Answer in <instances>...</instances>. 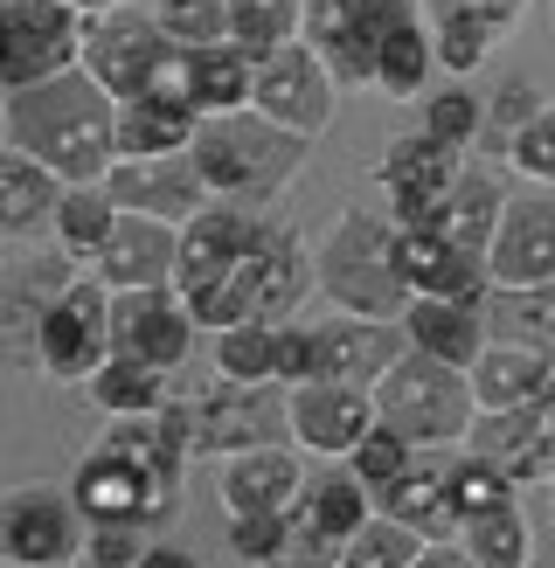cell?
Segmentation results:
<instances>
[{
    "label": "cell",
    "instance_id": "obj_15",
    "mask_svg": "<svg viewBox=\"0 0 555 568\" xmlns=\"http://www.w3.org/2000/svg\"><path fill=\"white\" fill-rule=\"evenodd\" d=\"M465 450L486 458L500 478H514V486H542V478H548V450H555V382L535 395V403H521V409L472 416Z\"/></svg>",
    "mask_w": 555,
    "mask_h": 568
},
{
    "label": "cell",
    "instance_id": "obj_34",
    "mask_svg": "<svg viewBox=\"0 0 555 568\" xmlns=\"http://www.w3.org/2000/svg\"><path fill=\"white\" fill-rule=\"evenodd\" d=\"M452 541L480 568H535V527H527V514H521L514 499L493 506V514H465L452 527Z\"/></svg>",
    "mask_w": 555,
    "mask_h": 568
},
{
    "label": "cell",
    "instance_id": "obj_18",
    "mask_svg": "<svg viewBox=\"0 0 555 568\" xmlns=\"http://www.w3.org/2000/svg\"><path fill=\"white\" fill-rule=\"evenodd\" d=\"M194 423H202V458L278 444V430H285V388L278 382H215L194 403Z\"/></svg>",
    "mask_w": 555,
    "mask_h": 568
},
{
    "label": "cell",
    "instance_id": "obj_12",
    "mask_svg": "<svg viewBox=\"0 0 555 568\" xmlns=\"http://www.w3.org/2000/svg\"><path fill=\"white\" fill-rule=\"evenodd\" d=\"M194 312L174 284H153V292H111V354H125L153 375H174L194 354Z\"/></svg>",
    "mask_w": 555,
    "mask_h": 568
},
{
    "label": "cell",
    "instance_id": "obj_11",
    "mask_svg": "<svg viewBox=\"0 0 555 568\" xmlns=\"http://www.w3.org/2000/svg\"><path fill=\"white\" fill-rule=\"evenodd\" d=\"M91 520L77 514L70 486H21L0 493V561H28V568H70L83 555Z\"/></svg>",
    "mask_w": 555,
    "mask_h": 568
},
{
    "label": "cell",
    "instance_id": "obj_52",
    "mask_svg": "<svg viewBox=\"0 0 555 568\" xmlns=\"http://www.w3.org/2000/svg\"><path fill=\"white\" fill-rule=\"evenodd\" d=\"M458 8H465V14H480L493 36H507V28L527 14V0H458Z\"/></svg>",
    "mask_w": 555,
    "mask_h": 568
},
{
    "label": "cell",
    "instance_id": "obj_32",
    "mask_svg": "<svg viewBox=\"0 0 555 568\" xmlns=\"http://www.w3.org/2000/svg\"><path fill=\"white\" fill-rule=\"evenodd\" d=\"M194 111L181 104V98H160V91H147V98H132V104H119V132H111V146H119V160H153V153H188V139H194Z\"/></svg>",
    "mask_w": 555,
    "mask_h": 568
},
{
    "label": "cell",
    "instance_id": "obj_35",
    "mask_svg": "<svg viewBox=\"0 0 555 568\" xmlns=\"http://www.w3.org/2000/svg\"><path fill=\"white\" fill-rule=\"evenodd\" d=\"M424 28H431V55L444 63V77H472L486 63V49L500 42L480 14L458 8V0H424Z\"/></svg>",
    "mask_w": 555,
    "mask_h": 568
},
{
    "label": "cell",
    "instance_id": "obj_53",
    "mask_svg": "<svg viewBox=\"0 0 555 568\" xmlns=\"http://www.w3.org/2000/svg\"><path fill=\"white\" fill-rule=\"evenodd\" d=\"M410 568H480V561H472L458 541H424V555H416Z\"/></svg>",
    "mask_w": 555,
    "mask_h": 568
},
{
    "label": "cell",
    "instance_id": "obj_1",
    "mask_svg": "<svg viewBox=\"0 0 555 568\" xmlns=\"http://www.w3.org/2000/svg\"><path fill=\"white\" fill-rule=\"evenodd\" d=\"M181 471H188V458L167 444L153 416H111L104 437L70 471V499L91 527L125 520V527L160 534L181 514Z\"/></svg>",
    "mask_w": 555,
    "mask_h": 568
},
{
    "label": "cell",
    "instance_id": "obj_22",
    "mask_svg": "<svg viewBox=\"0 0 555 568\" xmlns=\"http://www.w3.org/2000/svg\"><path fill=\"white\" fill-rule=\"evenodd\" d=\"M305 493V471L285 444H258V450H230L215 478V499L222 514L243 520V514H271V520H292V506Z\"/></svg>",
    "mask_w": 555,
    "mask_h": 568
},
{
    "label": "cell",
    "instance_id": "obj_39",
    "mask_svg": "<svg viewBox=\"0 0 555 568\" xmlns=\"http://www.w3.org/2000/svg\"><path fill=\"white\" fill-rule=\"evenodd\" d=\"M111 194L104 187H63V209H56V250L70 264H98V250L111 236Z\"/></svg>",
    "mask_w": 555,
    "mask_h": 568
},
{
    "label": "cell",
    "instance_id": "obj_54",
    "mask_svg": "<svg viewBox=\"0 0 555 568\" xmlns=\"http://www.w3.org/2000/svg\"><path fill=\"white\" fill-rule=\"evenodd\" d=\"M139 568H202V561H194L188 548H174V541H153L147 555H139Z\"/></svg>",
    "mask_w": 555,
    "mask_h": 568
},
{
    "label": "cell",
    "instance_id": "obj_49",
    "mask_svg": "<svg viewBox=\"0 0 555 568\" xmlns=\"http://www.w3.org/2000/svg\"><path fill=\"white\" fill-rule=\"evenodd\" d=\"M147 548H153V534L147 527H125V520L83 534V561H91V568H139V555H147Z\"/></svg>",
    "mask_w": 555,
    "mask_h": 568
},
{
    "label": "cell",
    "instance_id": "obj_5",
    "mask_svg": "<svg viewBox=\"0 0 555 568\" xmlns=\"http://www.w3.org/2000/svg\"><path fill=\"white\" fill-rule=\"evenodd\" d=\"M188 160L202 174L209 202H264L305 166V139L264 125L258 111H230V119H202L188 139Z\"/></svg>",
    "mask_w": 555,
    "mask_h": 568
},
{
    "label": "cell",
    "instance_id": "obj_14",
    "mask_svg": "<svg viewBox=\"0 0 555 568\" xmlns=\"http://www.w3.org/2000/svg\"><path fill=\"white\" fill-rule=\"evenodd\" d=\"M403 14H416L410 0H347V8H305V36L320 49V63L333 83H375V49Z\"/></svg>",
    "mask_w": 555,
    "mask_h": 568
},
{
    "label": "cell",
    "instance_id": "obj_21",
    "mask_svg": "<svg viewBox=\"0 0 555 568\" xmlns=\"http://www.w3.org/2000/svg\"><path fill=\"white\" fill-rule=\"evenodd\" d=\"M250 83H258V63L222 42V49H174V63L160 70V98H181L194 119H230V111H250Z\"/></svg>",
    "mask_w": 555,
    "mask_h": 568
},
{
    "label": "cell",
    "instance_id": "obj_33",
    "mask_svg": "<svg viewBox=\"0 0 555 568\" xmlns=\"http://www.w3.org/2000/svg\"><path fill=\"white\" fill-rule=\"evenodd\" d=\"M500 209H507V194H500L493 174H465L452 181V194H444V215H437V236L465 250V257H480L486 264V250H493V230H500Z\"/></svg>",
    "mask_w": 555,
    "mask_h": 568
},
{
    "label": "cell",
    "instance_id": "obj_45",
    "mask_svg": "<svg viewBox=\"0 0 555 568\" xmlns=\"http://www.w3.org/2000/svg\"><path fill=\"white\" fill-rule=\"evenodd\" d=\"M514 499V478H500L486 458H472V450H465V458L452 465V514L465 520V514H493V506H507Z\"/></svg>",
    "mask_w": 555,
    "mask_h": 568
},
{
    "label": "cell",
    "instance_id": "obj_23",
    "mask_svg": "<svg viewBox=\"0 0 555 568\" xmlns=\"http://www.w3.org/2000/svg\"><path fill=\"white\" fill-rule=\"evenodd\" d=\"M250 230H258V215L236 209V202H209L202 215H188L181 222V257H174V292L194 298V292H209V284H222L243 264Z\"/></svg>",
    "mask_w": 555,
    "mask_h": 568
},
{
    "label": "cell",
    "instance_id": "obj_7",
    "mask_svg": "<svg viewBox=\"0 0 555 568\" xmlns=\"http://www.w3.org/2000/svg\"><path fill=\"white\" fill-rule=\"evenodd\" d=\"M174 63V42L153 28V14L139 8H98L83 14V49H77V70L98 83L111 104H132L160 91V70Z\"/></svg>",
    "mask_w": 555,
    "mask_h": 568
},
{
    "label": "cell",
    "instance_id": "obj_47",
    "mask_svg": "<svg viewBox=\"0 0 555 568\" xmlns=\"http://www.w3.org/2000/svg\"><path fill=\"white\" fill-rule=\"evenodd\" d=\"M507 166H514L521 181H535V187H555V111L527 119V125L507 139Z\"/></svg>",
    "mask_w": 555,
    "mask_h": 568
},
{
    "label": "cell",
    "instance_id": "obj_17",
    "mask_svg": "<svg viewBox=\"0 0 555 568\" xmlns=\"http://www.w3.org/2000/svg\"><path fill=\"white\" fill-rule=\"evenodd\" d=\"M285 430L299 450L347 465V450L375 430V403L369 388H347V382H299L285 388Z\"/></svg>",
    "mask_w": 555,
    "mask_h": 568
},
{
    "label": "cell",
    "instance_id": "obj_60",
    "mask_svg": "<svg viewBox=\"0 0 555 568\" xmlns=\"http://www.w3.org/2000/svg\"><path fill=\"white\" fill-rule=\"evenodd\" d=\"M0 568H28V561H0Z\"/></svg>",
    "mask_w": 555,
    "mask_h": 568
},
{
    "label": "cell",
    "instance_id": "obj_27",
    "mask_svg": "<svg viewBox=\"0 0 555 568\" xmlns=\"http://www.w3.org/2000/svg\"><path fill=\"white\" fill-rule=\"evenodd\" d=\"M472 382V403H480V416H500V409H521L535 403V395L555 382V361L542 347H527V339H507V333H486L480 361L465 367Z\"/></svg>",
    "mask_w": 555,
    "mask_h": 568
},
{
    "label": "cell",
    "instance_id": "obj_29",
    "mask_svg": "<svg viewBox=\"0 0 555 568\" xmlns=\"http://www.w3.org/2000/svg\"><path fill=\"white\" fill-rule=\"evenodd\" d=\"M375 514L416 527L424 541H444V534L458 527V514H452V465H431L424 450H416V458L403 465V478H389V486L375 493Z\"/></svg>",
    "mask_w": 555,
    "mask_h": 568
},
{
    "label": "cell",
    "instance_id": "obj_28",
    "mask_svg": "<svg viewBox=\"0 0 555 568\" xmlns=\"http://www.w3.org/2000/svg\"><path fill=\"white\" fill-rule=\"evenodd\" d=\"M56 209H63V181L49 166H36L28 153L0 146V243L56 236Z\"/></svg>",
    "mask_w": 555,
    "mask_h": 568
},
{
    "label": "cell",
    "instance_id": "obj_26",
    "mask_svg": "<svg viewBox=\"0 0 555 568\" xmlns=\"http://www.w3.org/2000/svg\"><path fill=\"white\" fill-rule=\"evenodd\" d=\"M396 264H403L410 298H444V305H486L493 298L486 264L452 250L437 230H396Z\"/></svg>",
    "mask_w": 555,
    "mask_h": 568
},
{
    "label": "cell",
    "instance_id": "obj_38",
    "mask_svg": "<svg viewBox=\"0 0 555 568\" xmlns=\"http://www.w3.org/2000/svg\"><path fill=\"white\" fill-rule=\"evenodd\" d=\"M431 70H437V55H431V28L416 21V14H403L396 28L382 36V49H375V83L389 98H416L431 83Z\"/></svg>",
    "mask_w": 555,
    "mask_h": 568
},
{
    "label": "cell",
    "instance_id": "obj_20",
    "mask_svg": "<svg viewBox=\"0 0 555 568\" xmlns=\"http://www.w3.org/2000/svg\"><path fill=\"white\" fill-rule=\"evenodd\" d=\"M174 257H181V230H174V222L119 209L91 277L104 284V292H153V284H174Z\"/></svg>",
    "mask_w": 555,
    "mask_h": 568
},
{
    "label": "cell",
    "instance_id": "obj_44",
    "mask_svg": "<svg viewBox=\"0 0 555 568\" xmlns=\"http://www.w3.org/2000/svg\"><path fill=\"white\" fill-rule=\"evenodd\" d=\"M424 132L465 153L472 139L486 132V104L472 98V91H431V98H424Z\"/></svg>",
    "mask_w": 555,
    "mask_h": 568
},
{
    "label": "cell",
    "instance_id": "obj_3",
    "mask_svg": "<svg viewBox=\"0 0 555 568\" xmlns=\"http://www.w3.org/2000/svg\"><path fill=\"white\" fill-rule=\"evenodd\" d=\"M305 292H313V250H305V236L285 230V222L258 215L243 264L222 284H209V292H194L188 312H194L202 333H230V326H250V320H258V326H285L292 312L305 305Z\"/></svg>",
    "mask_w": 555,
    "mask_h": 568
},
{
    "label": "cell",
    "instance_id": "obj_30",
    "mask_svg": "<svg viewBox=\"0 0 555 568\" xmlns=\"http://www.w3.org/2000/svg\"><path fill=\"white\" fill-rule=\"evenodd\" d=\"M403 339L416 354H431L444 367H472L486 347V305H444V298H410Z\"/></svg>",
    "mask_w": 555,
    "mask_h": 568
},
{
    "label": "cell",
    "instance_id": "obj_41",
    "mask_svg": "<svg viewBox=\"0 0 555 568\" xmlns=\"http://www.w3.org/2000/svg\"><path fill=\"white\" fill-rule=\"evenodd\" d=\"M215 382H278V326H230L215 333Z\"/></svg>",
    "mask_w": 555,
    "mask_h": 568
},
{
    "label": "cell",
    "instance_id": "obj_37",
    "mask_svg": "<svg viewBox=\"0 0 555 568\" xmlns=\"http://www.w3.org/2000/svg\"><path fill=\"white\" fill-rule=\"evenodd\" d=\"M83 395H91L104 416H160L167 375H153V367H139V361H125V354H104V367L83 382Z\"/></svg>",
    "mask_w": 555,
    "mask_h": 568
},
{
    "label": "cell",
    "instance_id": "obj_58",
    "mask_svg": "<svg viewBox=\"0 0 555 568\" xmlns=\"http://www.w3.org/2000/svg\"><path fill=\"white\" fill-rule=\"evenodd\" d=\"M0 125H8V91H0Z\"/></svg>",
    "mask_w": 555,
    "mask_h": 568
},
{
    "label": "cell",
    "instance_id": "obj_55",
    "mask_svg": "<svg viewBox=\"0 0 555 568\" xmlns=\"http://www.w3.org/2000/svg\"><path fill=\"white\" fill-rule=\"evenodd\" d=\"M63 8H77V14H98V8H104V0H63Z\"/></svg>",
    "mask_w": 555,
    "mask_h": 568
},
{
    "label": "cell",
    "instance_id": "obj_2",
    "mask_svg": "<svg viewBox=\"0 0 555 568\" xmlns=\"http://www.w3.org/2000/svg\"><path fill=\"white\" fill-rule=\"evenodd\" d=\"M8 146L28 153L36 166H49L63 187H98L111 174V132H119V104L83 70H63L49 83H28V91H8Z\"/></svg>",
    "mask_w": 555,
    "mask_h": 568
},
{
    "label": "cell",
    "instance_id": "obj_10",
    "mask_svg": "<svg viewBox=\"0 0 555 568\" xmlns=\"http://www.w3.org/2000/svg\"><path fill=\"white\" fill-rule=\"evenodd\" d=\"M104 354H111V292L98 277H70L36 326V361L56 382H91Z\"/></svg>",
    "mask_w": 555,
    "mask_h": 568
},
{
    "label": "cell",
    "instance_id": "obj_25",
    "mask_svg": "<svg viewBox=\"0 0 555 568\" xmlns=\"http://www.w3.org/2000/svg\"><path fill=\"white\" fill-rule=\"evenodd\" d=\"M375 520V493L361 486L354 471H333V478H305V493L292 506V541L313 548V555H341L361 527Z\"/></svg>",
    "mask_w": 555,
    "mask_h": 568
},
{
    "label": "cell",
    "instance_id": "obj_19",
    "mask_svg": "<svg viewBox=\"0 0 555 568\" xmlns=\"http://www.w3.org/2000/svg\"><path fill=\"white\" fill-rule=\"evenodd\" d=\"M486 284L493 292H535V284H555V202H514L507 194L493 250H486Z\"/></svg>",
    "mask_w": 555,
    "mask_h": 568
},
{
    "label": "cell",
    "instance_id": "obj_9",
    "mask_svg": "<svg viewBox=\"0 0 555 568\" xmlns=\"http://www.w3.org/2000/svg\"><path fill=\"white\" fill-rule=\"evenodd\" d=\"M333 98H341V83L326 77V63H320L313 42L271 49L264 63H258V83H250V111H258L264 125L305 139V146L333 125Z\"/></svg>",
    "mask_w": 555,
    "mask_h": 568
},
{
    "label": "cell",
    "instance_id": "obj_13",
    "mask_svg": "<svg viewBox=\"0 0 555 568\" xmlns=\"http://www.w3.org/2000/svg\"><path fill=\"white\" fill-rule=\"evenodd\" d=\"M375 174L389 187V222L396 230H437L444 194H452V181L465 166H458V146H444L431 132H410V139H389Z\"/></svg>",
    "mask_w": 555,
    "mask_h": 568
},
{
    "label": "cell",
    "instance_id": "obj_8",
    "mask_svg": "<svg viewBox=\"0 0 555 568\" xmlns=\"http://www.w3.org/2000/svg\"><path fill=\"white\" fill-rule=\"evenodd\" d=\"M83 14L63 0H0V91H28L77 70Z\"/></svg>",
    "mask_w": 555,
    "mask_h": 568
},
{
    "label": "cell",
    "instance_id": "obj_57",
    "mask_svg": "<svg viewBox=\"0 0 555 568\" xmlns=\"http://www.w3.org/2000/svg\"><path fill=\"white\" fill-rule=\"evenodd\" d=\"M542 486H555V450H548V478H542Z\"/></svg>",
    "mask_w": 555,
    "mask_h": 568
},
{
    "label": "cell",
    "instance_id": "obj_42",
    "mask_svg": "<svg viewBox=\"0 0 555 568\" xmlns=\"http://www.w3.org/2000/svg\"><path fill=\"white\" fill-rule=\"evenodd\" d=\"M416 555H424V534L403 527V520H389V514H375L341 555H333V568H410Z\"/></svg>",
    "mask_w": 555,
    "mask_h": 568
},
{
    "label": "cell",
    "instance_id": "obj_48",
    "mask_svg": "<svg viewBox=\"0 0 555 568\" xmlns=\"http://www.w3.org/2000/svg\"><path fill=\"white\" fill-rule=\"evenodd\" d=\"M285 548H292V520H271V514H243V520H230V555H236V561L271 568Z\"/></svg>",
    "mask_w": 555,
    "mask_h": 568
},
{
    "label": "cell",
    "instance_id": "obj_16",
    "mask_svg": "<svg viewBox=\"0 0 555 568\" xmlns=\"http://www.w3.org/2000/svg\"><path fill=\"white\" fill-rule=\"evenodd\" d=\"M111 194V209L125 215H153V222H181L209 209V187L194 174L188 153H153V160H111V174L98 181Z\"/></svg>",
    "mask_w": 555,
    "mask_h": 568
},
{
    "label": "cell",
    "instance_id": "obj_51",
    "mask_svg": "<svg viewBox=\"0 0 555 568\" xmlns=\"http://www.w3.org/2000/svg\"><path fill=\"white\" fill-rule=\"evenodd\" d=\"M527 119H542V104H535V83H507L493 104H486V132L480 139H493V146H507V139L527 125Z\"/></svg>",
    "mask_w": 555,
    "mask_h": 568
},
{
    "label": "cell",
    "instance_id": "obj_6",
    "mask_svg": "<svg viewBox=\"0 0 555 568\" xmlns=\"http://www.w3.org/2000/svg\"><path fill=\"white\" fill-rule=\"evenodd\" d=\"M369 403H375V423H382V430H396L410 450L465 444L472 416H480L465 367H444V361L416 354V347H403L396 361H389V375L369 388Z\"/></svg>",
    "mask_w": 555,
    "mask_h": 568
},
{
    "label": "cell",
    "instance_id": "obj_36",
    "mask_svg": "<svg viewBox=\"0 0 555 568\" xmlns=\"http://www.w3.org/2000/svg\"><path fill=\"white\" fill-rule=\"evenodd\" d=\"M222 8H230V42L250 63L305 36V0H222Z\"/></svg>",
    "mask_w": 555,
    "mask_h": 568
},
{
    "label": "cell",
    "instance_id": "obj_43",
    "mask_svg": "<svg viewBox=\"0 0 555 568\" xmlns=\"http://www.w3.org/2000/svg\"><path fill=\"white\" fill-rule=\"evenodd\" d=\"M153 28L167 42H174L181 55L188 49H222L230 42V8L222 0H160L153 8Z\"/></svg>",
    "mask_w": 555,
    "mask_h": 568
},
{
    "label": "cell",
    "instance_id": "obj_50",
    "mask_svg": "<svg viewBox=\"0 0 555 568\" xmlns=\"http://www.w3.org/2000/svg\"><path fill=\"white\" fill-rule=\"evenodd\" d=\"M299 382H320V347H313V326H278V388H299Z\"/></svg>",
    "mask_w": 555,
    "mask_h": 568
},
{
    "label": "cell",
    "instance_id": "obj_59",
    "mask_svg": "<svg viewBox=\"0 0 555 568\" xmlns=\"http://www.w3.org/2000/svg\"><path fill=\"white\" fill-rule=\"evenodd\" d=\"M104 8H132V0H104Z\"/></svg>",
    "mask_w": 555,
    "mask_h": 568
},
{
    "label": "cell",
    "instance_id": "obj_31",
    "mask_svg": "<svg viewBox=\"0 0 555 568\" xmlns=\"http://www.w3.org/2000/svg\"><path fill=\"white\" fill-rule=\"evenodd\" d=\"M70 277H77L70 257H21L8 277H0V339H14L21 354H36V326H42L49 298L63 292Z\"/></svg>",
    "mask_w": 555,
    "mask_h": 568
},
{
    "label": "cell",
    "instance_id": "obj_40",
    "mask_svg": "<svg viewBox=\"0 0 555 568\" xmlns=\"http://www.w3.org/2000/svg\"><path fill=\"white\" fill-rule=\"evenodd\" d=\"M486 333H507V339H527L555 361V284H535V292H493V312H486Z\"/></svg>",
    "mask_w": 555,
    "mask_h": 568
},
{
    "label": "cell",
    "instance_id": "obj_4",
    "mask_svg": "<svg viewBox=\"0 0 555 568\" xmlns=\"http://www.w3.org/2000/svg\"><path fill=\"white\" fill-rule=\"evenodd\" d=\"M313 284L341 312H354V320L403 326L410 284H403V264H396V222H382L369 209H347L326 230V243L313 250Z\"/></svg>",
    "mask_w": 555,
    "mask_h": 568
},
{
    "label": "cell",
    "instance_id": "obj_46",
    "mask_svg": "<svg viewBox=\"0 0 555 568\" xmlns=\"http://www.w3.org/2000/svg\"><path fill=\"white\" fill-rule=\"evenodd\" d=\"M410 458H416V450H410L396 430H382V423H375V430H369V437H361V444L347 450V471H354L369 493H382L389 478H403V465H410Z\"/></svg>",
    "mask_w": 555,
    "mask_h": 568
},
{
    "label": "cell",
    "instance_id": "obj_56",
    "mask_svg": "<svg viewBox=\"0 0 555 568\" xmlns=\"http://www.w3.org/2000/svg\"><path fill=\"white\" fill-rule=\"evenodd\" d=\"M305 8H347V0H305Z\"/></svg>",
    "mask_w": 555,
    "mask_h": 568
},
{
    "label": "cell",
    "instance_id": "obj_24",
    "mask_svg": "<svg viewBox=\"0 0 555 568\" xmlns=\"http://www.w3.org/2000/svg\"><path fill=\"white\" fill-rule=\"evenodd\" d=\"M313 347H320V382H347V388H375L389 375L410 339L403 326L389 320H354V312H333V320L313 326Z\"/></svg>",
    "mask_w": 555,
    "mask_h": 568
}]
</instances>
